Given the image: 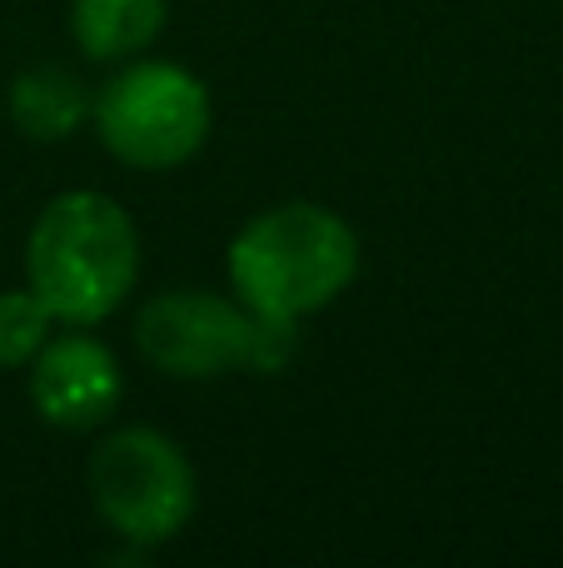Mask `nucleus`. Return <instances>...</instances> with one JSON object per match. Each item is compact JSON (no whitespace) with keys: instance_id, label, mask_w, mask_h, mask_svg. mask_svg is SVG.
I'll return each mask as SVG.
<instances>
[{"instance_id":"nucleus-1","label":"nucleus","mask_w":563,"mask_h":568,"mask_svg":"<svg viewBox=\"0 0 563 568\" xmlns=\"http://www.w3.org/2000/svg\"><path fill=\"white\" fill-rule=\"evenodd\" d=\"M229 290L255 320L299 324L319 314L359 275V235L345 215L289 200L255 215L229 240Z\"/></svg>"},{"instance_id":"nucleus-2","label":"nucleus","mask_w":563,"mask_h":568,"mask_svg":"<svg viewBox=\"0 0 563 568\" xmlns=\"http://www.w3.org/2000/svg\"><path fill=\"white\" fill-rule=\"evenodd\" d=\"M135 220L100 190L55 195L25 235V290L70 329L110 320L135 290Z\"/></svg>"},{"instance_id":"nucleus-3","label":"nucleus","mask_w":563,"mask_h":568,"mask_svg":"<svg viewBox=\"0 0 563 568\" xmlns=\"http://www.w3.org/2000/svg\"><path fill=\"white\" fill-rule=\"evenodd\" d=\"M105 150L130 170H175L209 140V90L199 75L170 60H130L90 100Z\"/></svg>"},{"instance_id":"nucleus-4","label":"nucleus","mask_w":563,"mask_h":568,"mask_svg":"<svg viewBox=\"0 0 563 568\" xmlns=\"http://www.w3.org/2000/svg\"><path fill=\"white\" fill-rule=\"evenodd\" d=\"M85 484L100 519L130 544H170L195 519V469L185 449L160 429H115L85 464Z\"/></svg>"},{"instance_id":"nucleus-5","label":"nucleus","mask_w":563,"mask_h":568,"mask_svg":"<svg viewBox=\"0 0 563 568\" xmlns=\"http://www.w3.org/2000/svg\"><path fill=\"white\" fill-rule=\"evenodd\" d=\"M259 320L215 290H170L135 314V344L170 379H225L255 364Z\"/></svg>"},{"instance_id":"nucleus-6","label":"nucleus","mask_w":563,"mask_h":568,"mask_svg":"<svg viewBox=\"0 0 563 568\" xmlns=\"http://www.w3.org/2000/svg\"><path fill=\"white\" fill-rule=\"evenodd\" d=\"M25 369H30V404H35V414L70 434L105 424L115 414L120 394H125V374H120L115 354L85 329L50 334L45 349Z\"/></svg>"},{"instance_id":"nucleus-7","label":"nucleus","mask_w":563,"mask_h":568,"mask_svg":"<svg viewBox=\"0 0 563 568\" xmlns=\"http://www.w3.org/2000/svg\"><path fill=\"white\" fill-rule=\"evenodd\" d=\"M170 0H70V36L90 60H135L165 30Z\"/></svg>"},{"instance_id":"nucleus-8","label":"nucleus","mask_w":563,"mask_h":568,"mask_svg":"<svg viewBox=\"0 0 563 568\" xmlns=\"http://www.w3.org/2000/svg\"><path fill=\"white\" fill-rule=\"evenodd\" d=\"M85 115H90V95L75 70L65 65H35L10 85V120L30 140H65L75 135Z\"/></svg>"},{"instance_id":"nucleus-9","label":"nucleus","mask_w":563,"mask_h":568,"mask_svg":"<svg viewBox=\"0 0 563 568\" xmlns=\"http://www.w3.org/2000/svg\"><path fill=\"white\" fill-rule=\"evenodd\" d=\"M55 334V314L30 290H0V369H25Z\"/></svg>"}]
</instances>
